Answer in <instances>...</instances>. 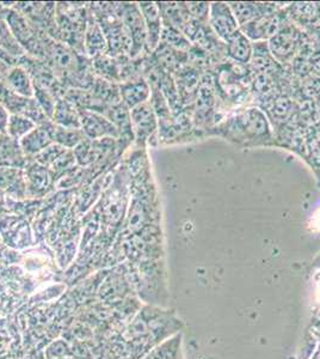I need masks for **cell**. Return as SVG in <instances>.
I'll return each instance as SVG.
<instances>
[{"label": "cell", "instance_id": "9c48e42d", "mask_svg": "<svg viewBox=\"0 0 320 359\" xmlns=\"http://www.w3.org/2000/svg\"><path fill=\"white\" fill-rule=\"evenodd\" d=\"M52 144H54V125L50 123L37 125L20 142V147L27 157H36Z\"/></svg>", "mask_w": 320, "mask_h": 359}, {"label": "cell", "instance_id": "f1b7e54d", "mask_svg": "<svg viewBox=\"0 0 320 359\" xmlns=\"http://www.w3.org/2000/svg\"><path fill=\"white\" fill-rule=\"evenodd\" d=\"M10 114L4 106L0 104V135H6Z\"/></svg>", "mask_w": 320, "mask_h": 359}, {"label": "cell", "instance_id": "f546056e", "mask_svg": "<svg viewBox=\"0 0 320 359\" xmlns=\"http://www.w3.org/2000/svg\"><path fill=\"white\" fill-rule=\"evenodd\" d=\"M8 69H10V67H8V62L0 59V81L4 78V76L6 74Z\"/></svg>", "mask_w": 320, "mask_h": 359}, {"label": "cell", "instance_id": "2e32d148", "mask_svg": "<svg viewBox=\"0 0 320 359\" xmlns=\"http://www.w3.org/2000/svg\"><path fill=\"white\" fill-rule=\"evenodd\" d=\"M27 156L20 147V142L0 135V168H20L23 169L27 163Z\"/></svg>", "mask_w": 320, "mask_h": 359}, {"label": "cell", "instance_id": "7c38bea8", "mask_svg": "<svg viewBox=\"0 0 320 359\" xmlns=\"http://www.w3.org/2000/svg\"><path fill=\"white\" fill-rule=\"evenodd\" d=\"M118 89L122 102L130 109H133L142 103L148 102V98L151 97L150 84L144 78L123 82L118 86Z\"/></svg>", "mask_w": 320, "mask_h": 359}, {"label": "cell", "instance_id": "7402d4cb", "mask_svg": "<svg viewBox=\"0 0 320 359\" xmlns=\"http://www.w3.org/2000/svg\"><path fill=\"white\" fill-rule=\"evenodd\" d=\"M27 188L34 194L45 193L52 184V172L41 164H34L25 172Z\"/></svg>", "mask_w": 320, "mask_h": 359}, {"label": "cell", "instance_id": "1f68e13d", "mask_svg": "<svg viewBox=\"0 0 320 359\" xmlns=\"http://www.w3.org/2000/svg\"><path fill=\"white\" fill-rule=\"evenodd\" d=\"M0 359H13L11 357H0Z\"/></svg>", "mask_w": 320, "mask_h": 359}, {"label": "cell", "instance_id": "52a82bcc", "mask_svg": "<svg viewBox=\"0 0 320 359\" xmlns=\"http://www.w3.org/2000/svg\"><path fill=\"white\" fill-rule=\"evenodd\" d=\"M130 120L134 138L140 144L150 140L158 127L157 115L148 102L142 103L140 106L130 109Z\"/></svg>", "mask_w": 320, "mask_h": 359}, {"label": "cell", "instance_id": "4fadbf2b", "mask_svg": "<svg viewBox=\"0 0 320 359\" xmlns=\"http://www.w3.org/2000/svg\"><path fill=\"white\" fill-rule=\"evenodd\" d=\"M1 82L15 94L20 95L22 97L34 98L35 88L33 79L23 66L11 67L1 79Z\"/></svg>", "mask_w": 320, "mask_h": 359}, {"label": "cell", "instance_id": "8fae6325", "mask_svg": "<svg viewBox=\"0 0 320 359\" xmlns=\"http://www.w3.org/2000/svg\"><path fill=\"white\" fill-rule=\"evenodd\" d=\"M145 27H146V47L148 50L158 48L162 39V21L157 3H139Z\"/></svg>", "mask_w": 320, "mask_h": 359}, {"label": "cell", "instance_id": "30bf717a", "mask_svg": "<svg viewBox=\"0 0 320 359\" xmlns=\"http://www.w3.org/2000/svg\"><path fill=\"white\" fill-rule=\"evenodd\" d=\"M282 28H284V25L281 23L280 17L272 13L269 16L260 17L258 20L250 22L240 27L239 29L246 35L250 41L251 40L262 41V40H270Z\"/></svg>", "mask_w": 320, "mask_h": 359}, {"label": "cell", "instance_id": "ba28073f", "mask_svg": "<svg viewBox=\"0 0 320 359\" xmlns=\"http://www.w3.org/2000/svg\"><path fill=\"white\" fill-rule=\"evenodd\" d=\"M23 351V338L15 316L0 318V357L16 359Z\"/></svg>", "mask_w": 320, "mask_h": 359}, {"label": "cell", "instance_id": "e0dca14e", "mask_svg": "<svg viewBox=\"0 0 320 359\" xmlns=\"http://www.w3.org/2000/svg\"><path fill=\"white\" fill-rule=\"evenodd\" d=\"M225 43H226L227 55L231 57L232 60L240 64L251 62L253 47L251 41L240 29L238 32H235Z\"/></svg>", "mask_w": 320, "mask_h": 359}, {"label": "cell", "instance_id": "484cf974", "mask_svg": "<svg viewBox=\"0 0 320 359\" xmlns=\"http://www.w3.org/2000/svg\"><path fill=\"white\" fill-rule=\"evenodd\" d=\"M95 69L97 74H101L102 78L104 77V79L109 82L118 81L121 78L118 62L104 55L95 57Z\"/></svg>", "mask_w": 320, "mask_h": 359}, {"label": "cell", "instance_id": "44dd1931", "mask_svg": "<svg viewBox=\"0 0 320 359\" xmlns=\"http://www.w3.org/2000/svg\"><path fill=\"white\" fill-rule=\"evenodd\" d=\"M53 121L57 126L69 127V128H81V114L74 102L69 98H62L57 101Z\"/></svg>", "mask_w": 320, "mask_h": 359}, {"label": "cell", "instance_id": "83f0119b", "mask_svg": "<svg viewBox=\"0 0 320 359\" xmlns=\"http://www.w3.org/2000/svg\"><path fill=\"white\" fill-rule=\"evenodd\" d=\"M16 359H47L45 350H25Z\"/></svg>", "mask_w": 320, "mask_h": 359}, {"label": "cell", "instance_id": "5bb4252c", "mask_svg": "<svg viewBox=\"0 0 320 359\" xmlns=\"http://www.w3.org/2000/svg\"><path fill=\"white\" fill-rule=\"evenodd\" d=\"M298 46V33L293 28H282L275 36L269 40V48L276 59L286 62L292 57Z\"/></svg>", "mask_w": 320, "mask_h": 359}, {"label": "cell", "instance_id": "ffe728a7", "mask_svg": "<svg viewBox=\"0 0 320 359\" xmlns=\"http://www.w3.org/2000/svg\"><path fill=\"white\" fill-rule=\"evenodd\" d=\"M48 54L54 67L62 72H74V69L79 66L77 54L67 46L53 43L49 47Z\"/></svg>", "mask_w": 320, "mask_h": 359}, {"label": "cell", "instance_id": "5b68a950", "mask_svg": "<svg viewBox=\"0 0 320 359\" xmlns=\"http://www.w3.org/2000/svg\"><path fill=\"white\" fill-rule=\"evenodd\" d=\"M208 22L215 35L223 42L239 30V25L226 3H211Z\"/></svg>", "mask_w": 320, "mask_h": 359}, {"label": "cell", "instance_id": "9a60e30c", "mask_svg": "<svg viewBox=\"0 0 320 359\" xmlns=\"http://www.w3.org/2000/svg\"><path fill=\"white\" fill-rule=\"evenodd\" d=\"M232 13L240 27L258 20L260 17L275 13L276 8L272 4H256V3H230Z\"/></svg>", "mask_w": 320, "mask_h": 359}, {"label": "cell", "instance_id": "cb8c5ba5", "mask_svg": "<svg viewBox=\"0 0 320 359\" xmlns=\"http://www.w3.org/2000/svg\"><path fill=\"white\" fill-rule=\"evenodd\" d=\"M36 126L33 120H30L25 115L11 114L8 118L6 135L17 142H20V139L25 138V135L33 131Z\"/></svg>", "mask_w": 320, "mask_h": 359}, {"label": "cell", "instance_id": "3957f363", "mask_svg": "<svg viewBox=\"0 0 320 359\" xmlns=\"http://www.w3.org/2000/svg\"><path fill=\"white\" fill-rule=\"evenodd\" d=\"M0 237L10 248L20 250L33 245V233L28 223L20 218H5L0 221Z\"/></svg>", "mask_w": 320, "mask_h": 359}, {"label": "cell", "instance_id": "277c9868", "mask_svg": "<svg viewBox=\"0 0 320 359\" xmlns=\"http://www.w3.org/2000/svg\"><path fill=\"white\" fill-rule=\"evenodd\" d=\"M81 128L86 139L118 138L120 132L109 120L97 111H79Z\"/></svg>", "mask_w": 320, "mask_h": 359}, {"label": "cell", "instance_id": "4dcf8cb0", "mask_svg": "<svg viewBox=\"0 0 320 359\" xmlns=\"http://www.w3.org/2000/svg\"><path fill=\"white\" fill-rule=\"evenodd\" d=\"M4 199H3V194L0 192V213L4 212Z\"/></svg>", "mask_w": 320, "mask_h": 359}, {"label": "cell", "instance_id": "4316f807", "mask_svg": "<svg viewBox=\"0 0 320 359\" xmlns=\"http://www.w3.org/2000/svg\"><path fill=\"white\" fill-rule=\"evenodd\" d=\"M187 10L191 20L196 22L208 21L211 4L209 3H187Z\"/></svg>", "mask_w": 320, "mask_h": 359}, {"label": "cell", "instance_id": "ac0fdd59", "mask_svg": "<svg viewBox=\"0 0 320 359\" xmlns=\"http://www.w3.org/2000/svg\"><path fill=\"white\" fill-rule=\"evenodd\" d=\"M0 188L6 189L16 198H22L27 193V179L20 168H0Z\"/></svg>", "mask_w": 320, "mask_h": 359}, {"label": "cell", "instance_id": "6da1fadb", "mask_svg": "<svg viewBox=\"0 0 320 359\" xmlns=\"http://www.w3.org/2000/svg\"><path fill=\"white\" fill-rule=\"evenodd\" d=\"M228 131L243 140H264L272 137L270 126L263 111L251 108L232 118Z\"/></svg>", "mask_w": 320, "mask_h": 359}, {"label": "cell", "instance_id": "7a4b0ae2", "mask_svg": "<svg viewBox=\"0 0 320 359\" xmlns=\"http://www.w3.org/2000/svg\"><path fill=\"white\" fill-rule=\"evenodd\" d=\"M118 8L122 25H125L133 41V50L130 55L135 57L141 52L144 46H146V27L144 17L138 4H121Z\"/></svg>", "mask_w": 320, "mask_h": 359}, {"label": "cell", "instance_id": "8992f818", "mask_svg": "<svg viewBox=\"0 0 320 359\" xmlns=\"http://www.w3.org/2000/svg\"><path fill=\"white\" fill-rule=\"evenodd\" d=\"M4 16L10 32L23 49H28L32 53H40L41 43L37 41L36 34L23 15L13 10H8Z\"/></svg>", "mask_w": 320, "mask_h": 359}, {"label": "cell", "instance_id": "603a6c76", "mask_svg": "<svg viewBox=\"0 0 320 359\" xmlns=\"http://www.w3.org/2000/svg\"><path fill=\"white\" fill-rule=\"evenodd\" d=\"M85 139L81 128H69L54 125V143L65 147L67 150L76 149Z\"/></svg>", "mask_w": 320, "mask_h": 359}, {"label": "cell", "instance_id": "d6986e66", "mask_svg": "<svg viewBox=\"0 0 320 359\" xmlns=\"http://www.w3.org/2000/svg\"><path fill=\"white\" fill-rule=\"evenodd\" d=\"M84 39H85L84 43H85L86 53H89L91 57H97L106 54L108 50V42L106 41L104 33L97 20L91 18L88 21Z\"/></svg>", "mask_w": 320, "mask_h": 359}, {"label": "cell", "instance_id": "d4e9b609", "mask_svg": "<svg viewBox=\"0 0 320 359\" xmlns=\"http://www.w3.org/2000/svg\"><path fill=\"white\" fill-rule=\"evenodd\" d=\"M160 43L179 52L189 49L190 47V41L188 40L187 36L182 32H179V29L172 28L170 25H162Z\"/></svg>", "mask_w": 320, "mask_h": 359}]
</instances>
